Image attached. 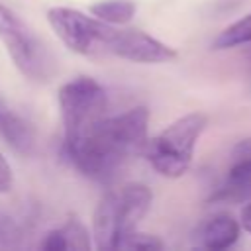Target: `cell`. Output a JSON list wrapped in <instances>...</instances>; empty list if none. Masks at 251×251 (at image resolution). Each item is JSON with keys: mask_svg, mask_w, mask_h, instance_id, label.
<instances>
[{"mask_svg": "<svg viewBox=\"0 0 251 251\" xmlns=\"http://www.w3.org/2000/svg\"><path fill=\"white\" fill-rule=\"evenodd\" d=\"M149 110L135 106L116 116H104L92 131L65 157L84 176L108 182L137 153L145 151Z\"/></svg>", "mask_w": 251, "mask_h": 251, "instance_id": "1", "label": "cell"}, {"mask_svg": "<svg viewBox=\"0 0 251 251\" xmlns=\"http://www.w3.org/2000/svg\"><path fill=\"white\" fill-rule=\"evenodd\" d=\"M153 202V192L141 182L104 192L92 214V239L102 251L120 249L124 239L133 233Z\"/></svg>", "mask_w": 251, "mask_h": 251, "instance_id": "2", "label": "cell"}, {"mask_svg": "<svg viewBox=\"0 0 251 251\" xmlns=\"http://www.w3.org/2000/svg\"><path fill=\"white\" fill-rule=\"evenodd\" d=\"M108 94L90 76H76L59 88V110L63 120V151L75 149L92 127L106 116Z\"/></svg>", "mask_w": 251, "mask_h": 251, "instance_id": "3", "label": "cell"}, {"mask_svg": "<svg viewBox=\"0 0 251 251\" xmlns=\"http://www.w3.org/2000/svg\"><path fill=\"white\" fill-rule=\"evenodd\" d=\"M208 126V116L200 112H190L169 124L161 133L145 145V159L159 175L167 178L182 176L194 155V147Z\"/></svg>", "mask_w": 251, "mask_h": 251, "instance_id": "4", "label": "cell"}, {"mask_svg": "<svg viewBox=\"0 0 251 251\" xmlns=\"http://www.w3.org/2000/svg\"><path fill=\"white\" fill-rule=\"evenodd\" d=\"M0 41L16 69L29 80L49 82L55 75V57L35 31L8 6L0 4Z\"/></svg>", "mask_w": 251, "mask_h": 251, "instance_id": "5", "label": "cell"}, {"mask_svg": "<svg viewBox=\"0 0 251 251\" xmlns=\"http://www.w3.org/2000/svg\"><path fill=\"white\" fill-rule=\"evenodd\" d=\"M47 20L55 31V35L75 53L78 55H100L106 53V45L110 33L114 29L112 24L98 20L96 16H86L84 12L73 8H51L47 12Z\"/></svg>", "mask_w": 251, "mask_h": 251, "instance_id": "6", "label": "cell"}, {"mask_svg": "<svg viewBox=\"0 0 251 251\" xmlns=\"http://www.w3.org/2000/svg\"><path fill=\"white\" fill-rule=\"evenodd\" d=\"M106 53L143 65L167 63L176 57V51L171 45L159 41L157 37L139 29H118V27H114L110 33Z\"/></svg>", "mask_w": 251, "mask_h": 251, "instance_id": "7", "label": "cell"}, {"mask_svg": "<svg viewBox=\"0 0 251 251\" xmlns=\"http://www.w3.org/2000/svg\"><path fill=\"white\" fill-rule=\"evenodd\" d=\"M210 202H251V139L239 143L233 165Z\"/></svg>", "mask_w": 251, "mask_h": 251, "instance_id": "8", "label": "cell"}, {"mask_svg": "<svg viewBox=\"0 0 251 251\" xmlns=\"http://www.w3.org/2000/svg\"><path fill=\"white\" fill-rule=\"evenodd\" d=\"M0 137L20 155H29L35 149V129L33 126L8 106L0 98Z\"/></svg>", "mask_w": 251, "mask_h": 251, "instance_id": "9", "label": "cell"}, {"mask_svg": "<svg viewBox=\"0 0 251 251\" xmlns=\"http://www.w3.org/2000/svg\"><path fill=\"white\" fill-rule=\"evenodd\" d=\"M239 229H241V222H237L231 214L220 212L200 224V227L196 229V239L200 247L220 251L231 247L237 241Z\"/></svg>", "mask_w": 251, "mask_h": 251, "instance_id": "10", "label": "cell"}, {"mask_svg": "<svg viewBox=\"0 0 251 251\" xmlns=\"http://www.w3.org/2000/svg\"><path fill=\"white\" fill-rule=\"evenodd\" d=\"M135 2L131 0H102L90 6V14L96 16L102 22H108L112 25L127 24L135 16Z\"/></svg>", "mask_w": 251, "mask_h": 251, "instance_id": "11", "label": "cell"}, {"mask_svg": "<svg viewBox=\"0 0 251 251\" xmlns=\"http://www.w3.org/2000/svg\"><path fill=\"white\" fill-rule=\"evenodd\" d=\"M245 43H251V12L224 27L212 41V49H231Z\"/></svg>", "mask_w": 251, "mask_h": 251, "instance_id": "12", "label": "cell"}, {"mask_svg": "<svg viewBox=\"0 0 251 251\" xmlns=\"http://www.w3.org/2000/svg\"><path fill=\"white\" fill-rule=\"evenodd\" d=\"M61 237L65 241L67 249H76V251H88L92 249V235L84 227V224L76 218H69L61 227Z\"/></svg>", "mask_w": 251, "mask_h": 251, "instance_id": "13", "label": "cell"}, {"mask_svg": "<svg viewBox=\"0 0 251 251\" xmlns=\"http://www.w3.org/2000/svg\"><path fill=\"white\" fill-rule=\"evenodd\" d=\"M120 249H135V251H155V249H163V241L157 235L151 233H139L133 231L129 233Z\"/></svg>", "mask_w": 251, "mask_h": 251, "instance_id": "14", "label": "cell"}, {"mask_svg": "<svg viewBox=\"0 0 251 251\" xmlns=\"http://www.w3.org/2000/svg\"><path fill=\"white\" fill-rule=\"evenodd\" d=\"M16 235H18V227L10 218L0 216V245H12L16 243Z\"/></svg>", "mask_w": 251, "mask_h": 251, "instance_id": "15", "label": "cell"}, {"mask_svg": "<svg viewBox=\"0 0 251 251\" xmlns=\"http://www.w3.org/2000/svg\"><path fill=\"white\" fill-rule=\"evenodd\" d=\"M14 184V176H12V169L10 163L6 161V157L0 153V194H6L12 190Z\"/></svg>", "mask_w": 251, "mask_h": 251, "instance_id": "16", "label": "cell"}, {"mask_svg": "<svg viewBox=\"0 0 251 251\" xmlns=\"http://www.w3.org/2000/svg\"><path fill=\"white\" fill-rule=\"evenodd\" d=\"M239 222H241L243 229L251 233V202H249V204H247V206L241 210V220H239Z\"/></svg>", "mask_w": 251, "mask_h": 251, "instance_id": "17", "label": "cell"}]
</instances>
